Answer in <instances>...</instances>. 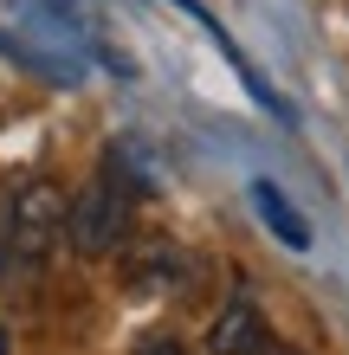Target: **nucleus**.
Segmentation results:
<instances>
[{
    "instance_id": "f257e3e1",
    "label": "nucleus",
    "mask_w": 349,
    "mask_h": 355,
    "mask_svg": "<svg viewBox=\"0 0 349 355\" xmlns=\"http://www.w3.org/2000/svg\"><path fill=\"white\" fill-rule=\"evenodd\" d=\"M130 226H136V194H130L117 175H97L85 194L65 207V239H71L85 259L123 252V245H130Z\"/></svg>"
},
{
    "instance_id": "f03ea898",
    "label": "nucleus",
    "mask_w": 349,
    "mask_h": 355,
    "mask_svg": "<svg viewBox=\"0 0 349 355\" xmlns=\"http://www.w3.org/2000/svg\"><path fill=\"white\" fill-rule=\"evenodd\" d=\"M7 214H13V259H46L65 233V194L52 181H26L19 194H7Z\"/></svg>"
},
{
    "instance_id": "7ed1b4c3",
    "label": "nucleus",
    "mask_w": 349,
    "mask_h": 355,
    "mask_svg": "<svg viewBox=\"0 0 349 355\" xmlns=\"http://www.w3.org/2000/svg\"><path fill=\"white\" fill-rule=\"evenodd\" d=\"M188 278H194V265L175 239H136L130 259H123V291L130 297H181Z\"/></svg>"
},
{
    "instance_id": "20e7f679",
    "label": "nucleus",
    "mask_w": 349,
    "mask_h": 355,
    "mask_svg": "<svg viewBox=\"0 0 349 355\" xmlns=\"http://www.w3.org/2000/svg\"><path fill=\"white\" fill-rule=\"evenodd\" d=\"M265 349V310L253 297V284H233V297L220 304V317L207 329V355H259Z\"/></svg>"
},
{
    "instance_id": "39448f33",
    "label": "nucleus",
    "mask_w": 349,
    "mask_h": 355,
    "mask_svg": "<svg viewBox=\"0 0 349 355\" xmlns=\"http://www.w3.org/2000/svg\"><path fill=\"white\" fill-rule=\"evenodd\" d=\"M253 207H259V220L278 233V245H291V252H304V245H311V226H304V214L278 194L272 181H253Z\"/></svg>"
},
{
    "instance_id": "423d86ee",
    "label": "nucleus",
    "mask_w": 349,
    "mask_h": 355,
    "mask_svg": "<svg viewBox=\"0 0 349 355\" xmlns=\"http://www.w3.org/2000/svg\"><path fill=\"white\" fill-rule=\"evenodd\" d=\"M136 355H194V349L181 343L175 329H142V336H136Z\"/></svg>"
},
{
    "instance_id": "0eeeda50",
    "label": "nucleus",
    "mask_w": 349,
    "mask_h": 355,
    "mask_svg": "<svg viewBox=\"0 0 349 355\" xmlns=\"http://www.w3.org/2000/svg\"><path fill=\"white\" fill-rule=\"evenodd\" d=\"M13 265V214H7V194H0V271Z\"/></svg>"
},
{
    "instance_id": "6e6552de",
    "label": "nucleus",
    "mask_w": 349,
    "mask_h": 355,
    "mask_svg": "<svg viewBox=\"0 0 349 355\" xmlns=\"http://www.w3.org/2000/svg\"><path fill=\"white\" fill-rule=\"evenodd\" d=\"M0 355H13V336H7V323H0Z\"/></svg>"
},
{
    "instance_id": "1a4fd4ad",
    "label": "nucleus",
    "mask_w": 349,
    "mask_h": 355,
    "mask_svg": "<svg viewBox=\"0 0 349 355\" xmlns=\"http://www.w3.org/2000/svg\"><path fill=\"white\" fill-rule=\"evenodd\" d=\"M272 355H304V349H272Z\"/></svg>"
}]
</instances>
